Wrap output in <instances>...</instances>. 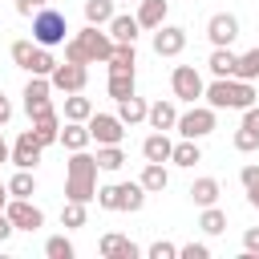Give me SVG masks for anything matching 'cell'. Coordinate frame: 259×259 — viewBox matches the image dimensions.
<instances>
[{
    "instance_id": "cell-28",
    "label": "cell",
    "mask_w": 259,
    "mask_h": 259,
    "mask_svg": "<svg viewBox=\"0 0 259 259\" xmlns=\"http://www.w3.org/2000/svg\"><path fill=\"white\" fill-rule=\"evenodd\" d=\"M117 186H121V210L138 214V210L146 206V186H142V182H117Z\"/></svg>"
},
{
    "instance_id": "cell-15",
    "label": "cell",
    "mask_w": 259,
    "mask_h": 259,
    "mask_svg": "<svg viewBox=\"0 0 259 259\" xmlns=\"http://www.w3.org/2000/svg\"><path fill=\"white\" fill-rule=\"evenodd\" d=\"M32 134H36L40 146H57V142H61V113H57V109L36 113V117H32Z\"/></svg>"
},
{
    "instance_id": "cell-9",
    "label": "cell",
    "mask_w": 259,
    "mask_h": 259,
    "mask_svg": "<svg viewBox=\"0 0 259 259\" xmlns=\"http://www.w3.org/2000/svg\"><path fill=\"white\" fill-rule=\"evenodd\" d=\"M4 214L12 219V227H16V231H40V227H45V210H40V206H32V198H8Z\"/></svg>"
},
{
    "instance_id": "cell-5",
    "label": "cell",
    "mask_w": 259,
    "mask_h": 259,
    "mask_svg": "<svg viewBox=\"0 0 259 259\" xmlns=\"http://www.w3.org/2000/svg\"><path fill=\"white\" fill-rule=\"evenodd\" d=\"M214 113H219L214 105H190L186 113H178V125H174V130H178L182 138H194V142H198V138L214 134Z\"/></svg>"
},
{
    "instance_id": "cell-33",
    "label": "cell",
    "mask_w": 259,
    "mask_h": 259,
    "mask_svg": "<svg viewBox=\"0 0 259 259\" xmlns=\"http://www.w3.org/2000/svg\"><path fill=\"white\" fill-rule=\"evenodd\" d=\"M89 202H73V198H65V210H61V227H69V231H77V227H85V219H89V210H85Z\"/></svg>"
},
{
    "instance_id": "cell-27",
    "label": "cell",
    "mask_w": 259,
    "mask_h": 259,
    "mask_svg": "<svg viewBox=\"0 0 259 259\" xmlns=\"http://www.w3.org/2000/svg\"><path fill=\"white\" fill-rule=\"evenodd\" d=\"M93 117V101L81 93H65V121H89Z\"/></svg>"
},
{
    "instance_id": "cell-22",
    "label": "cell",
    "mask_w": 259,
    "mask_h": 259,
    "mask_svg": "<svg viewBox=\"0 0 259 259\" xmlns=\"http://www.w3.org/2000/svg\"><path fill=\"white\" fill-rule=\"evenodd\" d=\"M138 182L146 186V194H162V190L170 186V174H166V166H162V162H146Z\"/></svg>"
},
{
    "instance_id": "cell-17",
    "label": "cell",
    "mask_w": 259,
    "mask_h": 259,
    "mask_svg": "<svg viewBox=\"0 0 259 259\" xmlns=\"http://www.w3.org/2000/svg\"><path fill=\"white\" fill-rule=\"evenodd\" d=\"M166 12H170V0H142L138 4V24L154 32V28L166 24Z\"/></svg>"
},
{
    "instance_id": "cell-4",
    "label": "cell",
    "mask_w": 259,
    "mask_h": 259,
    "mask_svg": "<svg viewBox=\"0 0 259 259\" xmlns=\"http://www.w3.org/2000/svg\"><path fill=\"white\" fill-rule=\"evenodd\" d=\"M77 40H81V49H85V57H89V65H105L109 61V53H113V36H109V28H101V24H85L81 32H77Z\"/></svg>"
},
{
    "instance_id": "cell-13",
    "label": "cell",
    "mask_w": 259,
    "mask_h": 259,
    "mask_svg": "<svg viewBox=\"0 0 259 259\" xmlns=\"http://www.w3.org/2000/svg\"><path fill=\"white\" fill-rule=\"evenodd\" d=\"M186 49V28L182 24H162L154 28V53L158 57H178Z\"/></svg>"
},
{
    "instance_id": "cell-42",
    "label": "cell",
    "mask_w": 259,
    "mask_h": 259,
    "mask_svg": "<svg viewBox=\"0 0 259 259\" xmlns=\"http://www.w3.org/2000/svg\"><path fill=\"white\" fill-rule=\"evenodd\" d=\"M150 259H174L178 255V247L174 243H166V239H158V243H150V251H146Z\"/></svg>"
},
{
    "instance_id": "cell-45",
    "label": "cell",
    "mask_w": 259,
    "mask_h": 259,
    "mask_svg": "<svg viewBox=\"0 0 259 259\" xmlns=\"http://www.w3.org/2000/svg\"><path fill=\"white\" fill-rule=\"evenodd\" d=\"M49 4H53V0H16V12H20V16H36V12L49 8Z\"/></svg>"
},
{
    "instance_id": "cell-35",
    "label": "cell",
    "mask_w": 259,
    "mask_h": 259,
    "mask_svg": "<svg viewBox=\"0 0 259 259\" xmlns=\"http://www.w3.org/2000/svg\"><path fill=\"white\" fill-rule=\"evenodd\" d=\"M45 255H49V259H73L77 247H73L69 235H53V239H45Z\"/></svg>"
},
{
    "instance_id": "cell-7",
    "label": "cell",
    "mask_w": 259,
    "mask_h": 259,
    "mask_svg": "<svg viewBox=\"0 0 259 259\" xmlns=\"http://www.w3.org/2000/svg\"><path fill=\"white\" fill-rule=\"evenodd\" d=\"M85 125H89V134H93L97 146H121V138H125V121L117 113H97L93 109V117Z\"/></svg>"
},
{
    "instance_id": "cell-34",
    "label": "cell",
    "mask_w": 259,
    "mask_h": 259,
    "mask_svg": "<svg viewBox=\"0 0 259 259\" xmlns=\"http://www.w3.org/2000/svg\"><path fill=\"white\" fill-rule=\"evenodd\" d=\"M105 89H109V97H113V101H121V97H134V73H109Z\"/></svg>"
},
{
    "instance_id": "cell-38",
    "label": "cell",
    "mask_w": 259,
    "mask_h": 259,
    "mask_svg": "<svg viewBox=\"0 0 259 259\" xmlns=\"http://www.w3.org/2000/svg\"><path fill=\"white\" fill-rule=\"evenodd\" d=\"M97 206H101V210H121V186H117V182L97 186Z\"/></svg>"
},
{
    "instance_id": "cell-3",
    "label": "cell",
    "mask_w": 259,
    "mask_h": 259,
    "mask_svg": "<svg viewBox=\"0 0 259 259\" xmlns=\"http://www.w3.org/2000/svg\"><path fill=\"white\" fill-rule=\"evenodd\" d=\"M69 20H65V12H57V8H40L36 16H32V40L40 45V49H57V45H65L69 36Z\"/></svg>"
},
{
    "instance_id": "cell-19",
    "label": "cell",
    "mask_w": 259,
    "mask_h": 259,
    "mask_svg": "<svg viewBox=\"0 0 259 259\" xmlns=\"http://www.w3.org/2000/svg\"><path fill=\"white\" fill-rule=\"evenodd\" d=\"M146 121H150V130H174L178 125V105L174 101H154Z\"/></svg>"
},
{
    "instance_id": "cell-26",
    "label": "cell",
    "mask_w": 259,
    "mask_h": 259,
    "mask_svg": "<svg viewBox=\"0 0 259 259\" xmlns=\"http://www.w3.org/2000/svg\"><path fill=\"white\" fill-rule=\"evenodd\" d=\"M235 61H239V53H231V45H227V49H214V53H210L206 69H210L214 77H235Z\"/></svg>"
},
{
    "instance_id": "cell-50",
    "label": "cell",
    "mask_w": 259,
    "mask_h": 259,
    "mask_svg": "<svg viewBox=\"0 0 259 259\" xmlns=\"http://www.w3.org/2000/svg\"><path fill=\"white\" fill-rule=\"evenodd\" d=\"M8 198H12V194H8V182H0V210L8 206Z\"/></svg>"
},
{
    "instance_id": "cell-21",
    "label": "cell",
    "mask_w": 259,
    "mask_h": 259,
    "mask_svg": "<svg viewBox=\"0 0 259 259\" xmlns=\"http://www.w3.org/2000/svg\"><path fill=\"white\" fill-rule=\"evenodd\" d=\"M93 142V134H89V125L85 121H65V130H61V146L73 154V150H85Z\"/></svg>"
},
{
    "instance_id": "cell-44",
    "label": "cell",
    "mask_w": 259,
    "mask_h": 259,
    "mask_svg": "<svg viewBox=\"0 0 259 259\" xmlns=\"http://www.w3.org/2000/svg\"><path fill=\"white\" fill-rule=\"evenodd\" d=\"M239 182H243V190H259V166H243Z\"/></svg>"
},
{
    "instance_id": "cell-6",
    "label": "cell",
    "mask_w": 259,
    "mask_h": 259,
    "mask_svg": "<svg viewBox=\"0 0 259 259\" xmlns=\"http://www.w3.org/2000/svg\"><path fill=\"white\" fill-rule=\"evenodd\" d=\"M49 81H53V89H57V93H85V85H89V65L61 61V65L49 73Z\"/></svg>"
},
{
    "instance_id": "cell-47",
    "label": "cell",
    "mask_w": 259,
    "mask_h": 259,
    "mask_svg": "<svg viewBox=\"0 0 259 259\" xmlns=\"http://www.w3.org/2000/svg\"><path fill=\"white\" fill-rule=\"evenodd\" d=\"M243 251L247 255H259V227H247L243 231Z\"/></svg>"
},
{
    "instance_id": "cell-46",
    "label": "cell",
    "mask_w": 259,
    "mask_h": 259,
    "mask_svg": "<svg viewBox=\"0 0 259 259\" xmlns=\"http://www.w3.org/2000/svg\"><path fill=\"white\" fill-rule=\"evenodd\" d=\"M239 125H243V130H251V134H259V105H247Z\"/></svg>"
},
{
    "instance_id": "cell-37",
    "label": "cell",
    "mask_w": 259,
    "mask_h": 259,
    "mask_svg": "<svg viewBox=\"0 0 259 259\" xmlns=\"http://www.w3.org/2000/svg\"><path fill=\"white\" fill-rule=\"evenodd\" d=\"M97 166L101 170H121L125 166V154H121V146H97Z\"/></svg>"
},
{
    "instance_id": "cell-43",
    "label": "cell",
    "mask_w": 259,
    "mask_h": 259,
    "mask_svg": "<svg viewBox=\"0 0 259 259\" xmlns=\"http://www.w3.org/2000/svg\"><path fill=\"white\" fill-rule=\"evenodd\" d=\"M178 255L182 259H210V247L206 243H186V247H178Z\"/></svg>"
},
{
    "instance_id": "cell-25",
    "label": "cell",
    "mask_w": 259,
    "mask_h": 259,
    "mask_svg": "<svg viewBox=\"0 0 259 259\" xmlns=\"http://www.w3.org/2000/svg\"><path fill=\"white\" fill-rule=\"evenodd\" d=\"M105 28H109V36H113V40H130V45H134V40H138V32H142L138 16H113Z\"/></svg>"
},
{
    "instance_id": "cell-30",
    "label": "cell",
    "mask_w": 259,
    "mask_h": 259,
    "mask_svg": "<svg viewBox=\"0 0 259 259\" xmlns=\"http://www.w3.org/2000/svg\"><path fill=\"white\" fill-rule=\"evenodd\" d=\"M8 194H12V198H32V194H36V178H32V170H16V174L8 178Z\"/></svg>"
},
{
    "instance_id": "cell-2",
    "label": "cell",
    "mask_w": 259,
    "mask_h": 259,
    "mask_svg": "<svg viewBox=\"0 0 259 259\" xmlns=\"http://www.w3.org/2000/svg\"><path fill=\"white\" fill-rule=\"evenodd\" d=\"M206 105H214V109H247V105H255V81H239V77H214L210 85H206Z\"/></svg>"
},
{
    "instance_id": "cell-10",
    "label": "cell",
    "mask_w": 259,
    "mask_h": 259,
    "mask_svg": "<svg viewBox=\"0 0 259 259\" xmlns=\"http://www.w3.org/2000/svg\"><path fill=\"white\" fill-rule=\"evenodd\" d=\"M40 154H45V146L36 142V134H32V130H24V134L12 142V158H8V162H12L16 170H36Z\"/></svg>"
},
{
    "instance_id": "cell-40",
    "label": "cell",
    "mask_w": 259,
    "mask_h": 259,
    "mask_svg": "<svg viewBox=\"0 0 259 259\" xmlns=\"http://www.w3.org/2000/svg\"><path fill=\"white\" fill-rule=\"evenodd\" d=\"M231 142H235V150H239V154H251V150H259V134L243 130V125L235 130V138H231Z\"/></svg>"
},
{
    "instance_id": "cell-11",
    "label": "cell",
    "mask_w": 259,
    "mask_h": 259,
    "mask_svg": "<svg viewBox=\"0 0 259 259\" xmlns=\"http://www.w3.org/2000/svg\"><path fill=\"white\" fill-rule=\"evenodd\" d=\"M206 36H210L214 49L235 45V36H239V16H235V12H214V16L206 20Z\"/></svg>"
},
{
    "instance_id": "cell-29",
    "label": "cell",
    "mask_w": 259,
    "mask_h": 259,
    "mask_svg": "<svg viewBox=\"0 0 259 259\" xmlns=\"http://www.w3.org/2000/svg\"><path fill=\"white\" fill-rule=\"evenodd\" d=\"M117 12H113V0H85V24H109Z\"/></svg>"
},
{
    "instance_id": "cell-18",
    "label": "cell",
    "mask_w": 259,
    "mask_h": 259,
    "mask_svg": "<svg viewBox=\"0 0 259 259\" xmlns=\"http://www.w3.org/2000/svg\"><path fill=\"white\" fill-rule=\"evenodd\" d=\"M105 65H109V73H134V65H138V49H134L130 40H117Z\"/></svg>"
},
{
    "instance_id": "cell-48",
    "label": "cell",
    "mask_w": 259,
    "mask_h": 259,
    "mask_svg": "<svg viewBox=\"0 0 259 259\" xmlns=\"http://www.w3.org/2000/svg\"><path fill=\"white\" fill-rule=\"evenodd\" d=\"M12 231H16V227H12V219H8V214H4V210H0V243H4V239H8V235H12Z\"/></svg>"
},
{
    "instance_id": "cell-49",
    "label": "cell",
    "mask_w": 259,
    "mask_h": 259,
    "mask_svg": "<svg viewBox=\"0 0 259 259\" xmlns=\"http://www.w3.org/2000/svg\"><path fill=\"white\" fill-rule=\"evenodd\" d=\"M8 117H12V101L0 93V125H8Z\"/></svg>"
},
{
    "instance_id": "cell-53",
    "label": "cell",
    "mask_w": 259,
    "mask_h": 259,
    "mask_svg": "<svg viewBox=\"0 0 259 259\" xmlns=\"http://www.w3.org/2000/svg\"><path fill=\"white\" fill-rule=\"evenodd\" d=\"M130 4H142V0H130Z\"/></svg>"
},
{
    "instance_id": "cell-14",
    "label": "cell",
    "mask_w": 259,
    "mask_h": 259,
    "mask_svg": "<svg viewBox=\"0 0 259 259\" xmlns=\"http://www.w3.org/2000/svg\"><path fill=\"white\" fill-rule=\"evenodd\" d=\"M101 255L105 259H138L142 255V247L134 243V239H125V235H117V231H109V235H101Z\"/></svg>"
},
{
    "instance_id": "cell-24",
    "label": "cell",
    "mask_w": 259,
    "mask_h": 259,
    "mask_svg": "<svg viewBox=\"0 0 259 259\" xmlns=\"http://www.w3.org/2000/svg\"><path fill=\"white\" fill-rule=\"evenodd\" d=\"M170 162H174V166H182V170H190L194 162H202V150H198V142H194V138H182V142H174V154H170Z\"/></svg>"
},
{
    "instance_id": "cell-8",
    "label": "cell",
    "mask_w": 259,
    "mask_h": 259,
    "mask_svg": "<svg viewBox=\"0 0 259 259\" xmlns=\"http://www.w3.org/2000/svg\"><path fill=\"white\" fill-rule=\"evenodd\" d=\"M170 89H174V97H178V101H190V105L206 93V85H202V77H198V69H194V65H178V69L170 73Z\"/></svg>"
},
{
    "instance_id": "cell-52",
    "label": "cell",
    "mask_w": 259,
    "mask_h": 259,
    "mask_svg": "<svg viewBox=\"0 0 259 259\" xmlns=\"http://www.w3.org/2000/svg\"><path fill=\"white\" fill-rule=\"evenodd\" d=\"M247 202H251V206L259 210V190H247Z\"/></svg>"
},
{
    "instance_id": "cell-51",
    "label": "cell",
    "mask_w": 259,
    "mask_h": 259,
    "mask_svg": "<svg viewBox=\"0 0 259 259\" xmlns=\"http://www.w3.org/2000/svg\"><path fill=\"white\" fill-rule=\"evenodd\" d=\"M8 158H12V146H8L4 138H0V162H8Z\"/></svg>"
},
{
    "instance_id": "cell-1",
    "label": "cell",
    "mask_w": 259,
    "mask_h": 259,
    "mask_svg": "<svg viewBox=\"0 0 259 259\" xmlns=\"http://www.w3.org/2000/svg\"><path fill=\"white\" fill-rule=\"evenodd\" d=\"M97 154L73 150V158L65 162V198L73 202H93L97 198Z\"/></svg>"
},
{
    "instance_id": "cell-31",
    "label": "cell",
    "mask_w": 259,
    "mask_h": 259,
    "mask_svg": "<svg viewBox=\"0 0 259 259\" xmlns=\"http://www.w3.org/2000/svg\"><path fill=\"white\" fill-rule=\"evenodd\" d=\"M198 227H202L206 235H223V231H227V210H219V202H214V206H202Z\"/></svg>"
},
{
    "instance_id": "cell-36",
    "label": "cell",
    "mask_w": 259,
    "mask_h": 259,
    "mask_svg": "<svg viewBox=\"0 0 259 259\" xmlns=\"http://www.w3.org/2000/svg\"><path fill=\"white\" fill-rule=\"evenodd\" d=\"M36 49H40L36 40H12V49H8V53H12V61H16V65L28 73V69H32V57H36Z\"/></svg>"
},
{
    "instance_id": "cell-23",
    "label": "cell",
    "mask_w": 259,
    "mask_h": 259,
    "mask_svg": "<svg viewBox=\"0 0 259 259\" xmlns=\"http://www.w3.org/2000/svg\"><path fill=\"white\" fill-rule=\"evenodd\" d=\"M146 113H150V105L134 93V97H121L117 101V117L125 121V125H138V121H146Z\"/></svg>"
},
{
    "instance_id": "cell-39",
    "label": "cell",
    "mask_w": 259,
    "mask_h": 259,
    "mask_svg": "<svg viewBox=\"0 0 259 259\" xmlns=\"http://www.w3.org/2000/svg\"><path fill=\"white\" fill-rule=\"evenodd\" d=\"M53 69H57V57H53L49 49H36V57H32V69H28V73H36V77H49Z\"/></svg>"
},
{
    "instance_id": "cell-20",
    "label": "cell",
    "mask_w": 259,
    "mask_h": 259,
    "mask_svg": "<svg viewBox=\"0 0 259 259\" xmlns=\"http://www.w3.org/2000/svg\"><path fill=\"white\" fill-rule=\"evenodd\" d=\"M186 194H190L194 206H214L219 194H223V186H219V178H194V186H190Z\"/></svg>"
},
{
    "instance_id": "cell-16",
    "label": "cell",
    "mask_w": 259,
    "mask_h": 259,
    "mask_svg": "<svg viewBox=\"0 0 259 259\" xmlns=\"http://www.w3.org/2000/svg\"><path fill=\"white\" fill-rule=\"evenodd\" d=\"M170 154H174V142H170L166 130H154V134L142 142V158H146V162H170Z\"/></svg>"
},
{
    "instance_id": "cell-41",
    "label": "cell",
    "mask_w": 259,
    "mask_h": 259,
    "mask_svg": "<svg viewBox=\"0 0 259 259\" xmlns=\"http://www.w3.org/2000/svg\"><path fill=\"white\" fill-rule=\"evenodd\" d=\"M65 61H73V65H89V57H85V49H81V40H77V36H69V40H65Z\"/></svg>"
},
{
    "instance_id": "cell-12",
    "label": "cell",
    "mask_w": 259,
    "mask_h": 259,
    "mask_svg": "<svg viewBox=\"0 0 259 259\" xmlns=\"http://www.w3.org/2000/svg\"><path fill=\"white\" fill-rule=\"evenodd\" d=\"M49 93H53V81L49 77H28V85H24V113L28 117H36V113H45V109H53V101H49Z\"/></svg>"
},
{
    "instance_id": "cell-32",
    "label": "cell",
    "mask_w": 259,
    "mask_h": 259,
    "mask_svg": "<svg viewBox=\"0 0 259 259\" xmlns=\"http://www.w3.org/2000/svg\"><path fill=\"white\" fill-rule=\"evenodd\" d=\"M235 77H239V81H259V49L239 53V61H235Z\"/></svg>"
}]
</instances>
